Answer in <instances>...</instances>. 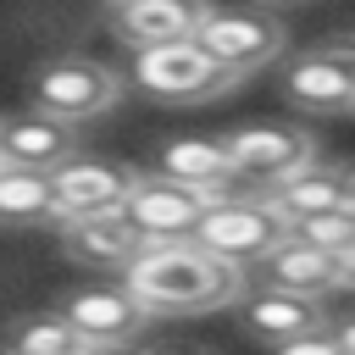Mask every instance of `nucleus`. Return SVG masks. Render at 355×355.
<instances>
[{
  "instance_id": "nucleus-10",
  "label": "nucleus",
  "mask_w": 355,
  "mask_h": 355,
  "mask_svg": "<svg viewBox=\"0 0 355 355\" xmlns=\"http://www.w3.org/2000/svg\"><path fill=\"white\" fill-rule=\"evenodd\" d=\"M55 316H61L83 344H133V338L144 333V322H150V311L128 294V283H122V288H111V283L72 288Z\"/></svg>"
},
{
  "instance_id": "nucleus-6",
  "label": "nucleus",
  "mask_w": 355,
  "mask_h": 355,
  "mask_svg": "<svg viewBox=\"0 0 355 355\" xmlns=\"http://www.w3.org/2000/svg\"><path fill=\"white\" fill-rule=\"evenodd\" d=\"M227 161L239 183L255 189H277L288 178H300L305 166H316V139L300 128H277V122H255V128H233L227 139Z\"/></svg>"
},
{
  "instance_id": "nucleus-20",
  "label": "nucleus",
  "mask_w": 355,
  "mask_h": 355,
  "mask_svg": "<svg viewBox=\"0 0 355 355\" xmlns=\"http://www.w3.org/2000/svg\"><path fill=\"white\" fill-rule=\"evenodd\" d=\"M288 233L311 239V244L327 250V255H344V250L355 244V205H333V211H322V216H311V222H300V227H288Z\"/></svg>"
},
{
  "instance_id": "nucleus-5",
  "label": "nucleus",
  "mask_w": 355,
  "mask_h": 355,
  "mask_svg": "<svg viewBox=\"0 0 355 355\" xmlns=\"http://www.w3.org/2000/svg\"><path fill=\"white\" fill-rule=\"evenodd\" d=\"M288 233V222L266 205V200H239V194H222V200H211L205 205V216H200V227H194V244L200 250H211L216 261H227V266H255L277 239Z\"/></svg>"
},
{
  "instance_id": "nucleus-23",
  "label": "nucleus",
  "mask_w": 355,
  "mask_h": 355,
  "mask_svg": "<svg viewBox=\"0 0 355 355\" xmlns=\"http://www.w3.org/2000/svg\"><path fill=\"white\" fill-rule=\"evenodd\" d=\"M338 288H355V244L338 255Z\"/></svg>"
},
{
  "instance_id": "nucleus-8",
  "label": "nucleus",
  "mask_w": 355,
  "mask_h": 355,
  "mask_svg": "<svg viewBox=\"0 0 355 355\" xmlns=\"http://www.w3.org/2000/svg\"><path fill=\"white\" fill-rule=\"evenodd\" d=\"M205 205H211V200H205L200 189L150 172V178H133V189H128V200H122V216L133 222V233H139L144 244H166V239H194Z\"/></svg>"
},
{
  "instance_id": "nucleus-3",
  "label": "nucleus",
  "mask_w": 355,
  "mask_h": 355,
  "mask_svg": "<svg viewBox=\"0 0 355 355\" xmlns=\"http://www.w3.org/2000/svg\"><path fill=\"white\" fill-rule=\"evenodd\" d=\"M116 100H122V78L94 55H55L33 72V111L67 128L100 122L105 111H116Z\"/></svg>"
},
{
  "instance_id": "nucleus-26",
  "label": "nucleus",
  "mask_w": 355,
  "mask_h": 355,
  "mask_svg": "<svg viewBox=\"0 0 355 355\" xmlns=\"http://www.w3.org/2000/svg\"><path fill=\"white\" fill-rule=\"evenodd\" d=\"M261 6H266V11H272V6H305V0H261Z\"/></svg>"
},
{
  "instance_id": "nucleus-21",
  "label": "nucleus",
  "mask_w": 355,
  "mask_h": 355,
  "mask_svg": "<svg viewBox=\"0 0 355 355\" xmlns=\"http://www.w3.org/2000/svg\"><path fill=\"white\" fill-rule=\"evenodd\" d=\"M277 355H344V349H338V338L327 327H316V333H300V338L277 344Z\"/></svg>"
},
{
  "instance_id": "nucleus-2",
  "label": "nucleus",
  "mask_w": 355,
  "mask_h": 355,
  "mask_svg": "<svg viewBox=\"0 0 355 355\" xmlns=\"http://www.w3.org/2000/svg\"><path fill=\"white\" fill-rule=\"evenodd\" d=\"M189 44L239 83V78L272 67L288 50V33H283V22L266 6H222V11H205L200 17V28H194Z\"/></svg>"
},
{
  "instance_id": "nucleus-7",
  "label": "nucleus",
  "mask_w": 355,
  "mask_h": 355,
  "mask_svg": "<svg viewBox=\"0 0 355 355\" xmlns=\"http://www.w3.org/2000/svg\"><path fill=\"white\" fill-rule=\"evenodd\" d=\"M133 89H144L150 100L166 105H194V100H216L233 89V78L222 67H211L189 39L183 44H150L133 55Z\"/></svg>"
},
{
  "instance_id": "nucleus-14",
  "label": "nucleus",
  "mask_w": 355,
  "mask_h": 355,
  "mask_svg": "<svg viewBox=\"0 0 355 355\" xmlns=\"http://www.w3.org/2000/svg\"><path fill=\"white\" fill-rule=\"evenodd\" d=\"M255 272H261L266 288H288V294H311V300H322V294L338 288V255L316 250V244L300 239V233H283V239L255 261Z\"/></svg>"
},
{
  "instance_id": "nucleus-13",
  "label": "nucleus",
  "mask_w": 355,
  "mask_h": 355,
  "mask_svg": "<svg viewBox=\"0 0 355 355\" xmlns=\"http://www.w3.org/2000/svg\"><path fill=\"white\" fill-rule=\"evenodd\" d=\"M205 11H211L205 0H111V28L133 50L183 44V39H194V28H200Z\"/></svg>"
},
{
  "instance_id": "nucleus-19",
  "label": "nucleus",
  "mask_w": 355,
  "mask_h": 355,
  "mask_svg": "<svg viewBox=\"0 0 355 355\" xmlns=\"http://www.w3.org/2000/svg\"><path fill=\"white\" fill-rule=\"evenodd\" d=\"M6 349H11V355H83L89 344H83L61 316H28V322L11 327Z\"/></svg>"
},
{
  "instance_id": "nucleus-27",
  "label": "nucleus",
  "mask_w": 355,
  "mask_h": 355,
  "mask_svg": "<svg viewBox=\"0 0 355 355\" xmlns=\"http://www.w3.org/2000/svg\"><path fill=\"white\" fill-rule=\"evenodd\" d=\"M6 355H11V349H6Z\"/></svg>"
},
{
  "instance_id": "nucleus-11",
  "label": "nucleus",
  "mask_w": 355,
  "mask_h": 355,
  "mask_svg": "<svg viewBox=\"0 0 355 355\" xmlns=\"http://www.w3.org/2000/svg\"><path fill=\"white\" fill-rule=\"evenodd\" d=\"M239 305V322H244V333L250 338H261V344H288V338H300V333H316L322 327V300H311V294H288V288H250V294H239L233 300Z\"/></svg>"
},
{
  "instance_id": "nucleus-12",
  "label": "nucleus",
  "mask_w": 355,
  "mask_h": 355,
  "mask_svg": "<svg viewBox=\"0 0 355 355\" xmlns=\"http://www.w3.org/2000/svg\"><path fill=\"white\" fill-rule=\"evenodd\" d=\"M67 155H78V133L44 111H17L0 116V166L22 172H55Z\"/></svg>"
},
{
  "instance_id": "nucleus-22",
  "label": "nucleus",
  "mask_w": 355,
  "mask_h": 355,
  "mask_svg": "<svg viewBox=\"0 0 355 355\" xmlns=\"http://www.w3.org/2000/svg\"><path fill=\"white\" fill-rule=\"evenodd\" d=\"M338 172V194H344V205H355V161H344V166H333Z\"/></svg>"
},
{
  "instance_id": "nucleus-24",
  "label": "nucleus",
  "mask_w": 355,
  "mask_h": 355,
  "mask_svg": "<svg viewBox=\"0 0 355 355\" xmlns=\"http://www.w3.org/2000/svg\"><path fill=\"white\" fill-rule=\"evenodd\" d=\"M333 338H338V349H344V355H355V316H349V322H338V327H333Z\"/></svg>"
},
{
  "instance_id": "nucleus-9",
  "label": "nucleus",
  "mask_w": 355,
  "mask_h": 355,
  "mask_svg": "<svg viewBox=\"0 0 355 355\" xmlns=\"http://www.w3.org/2000/svg\"><path fill=\"white\" fill-rule=\"evenodd\" d=\"M133 178H139V172H128V166H116V161H100V155H67V161L50 172L55 216H61V222H78V216H111V211H122Z\"/></svg>"
},
{
  "instance_id": "nucleus-25",
  "label": "nucleus",
  "mask_w": 355,
  "mask_h": 355,
  "mask_svg": "<svg viewBox=\"0 0 355 355\" xmlns=\"http://www.w3.org/2000/svg\"><path fill=\"white\" fill-rule=\"evenodd\" d=\"M83 355H150V349H133V344H89Z\"/></svg>"
},
{
  "instance_id": "nucleus-15",
  "label": "nucleus",
  "mask_w": 355,
  "mask_h": 355,
  "mask_svg": "<svg viewBox=\"0 0 355 355\" xmlns=\"http://www.w3.org/2000/svg\"><path fill=\"white\" fill-rule=\"evenodd\" d=\"M155 172H161V178H172V183L200 189L205 200H222V194L239 183L222 139H172V144L155 155Z\"/></svg>"
},
{
  "instance_id": "nucleus-4",
  "label": "nucleus",
  "mask_w": 355,
  "mask_h": 355,
  "mask_svg": "<svg viewBox=\"0 0 355 355\" xmlns=\"http://www.w3.org/2000/svg\"><path fill=\"white\" fill-rule=\"evenodd\" d=\"M283 94L294 111H311V116L355 111V33H333L300 50L283 67Z\"/></svg>"
},
{
  "instance_id": "nucleus-16",
  "label": "nucleus",
  "mask_w": 355,
  "mask_h": 355,
  "mask_svg": "<svg viewBox=\"0 0 355 355\" xmlns=\"http://www.w3.org/2000/svg\"><path fill=\"white\" fill-rule=\"evenodd\" d=\"M139 244H144V239L133 233V222H128L122 211L61 222V250H67V261H78V266H128V261L139 255Z\"/></svg>"
},
{
  "instance_id": "nucleus-17",
  "label": "nucleus",
  "mask_w": 355,
  "mask_h": 355,
  "mask_svg": "<svg viewBox=\"0 0 355 355\" xmlns=\"http://www.w3.org/2000/svg\"><path fill=\"white\" fill-rule=\"evenodd\" d=\"M261 200H266L288 227H300V222H311V216H322V211L344 205V194H338V172H333V166H305L300 178H288V183L266 189Z\"/></svg>"
},
{
  "instance_id": "nucleus-18",
  "label": "nucleus",
  "mask_w": 355,
  "mask_h": 355,
  "mask_svg": "<svg viewBox=\"0 0 355 355\" xmlns=\"http://www.w3.org/2000/svg\"><path fill=\"white\" fill-rule=\"evenodd\" d=\"M0 222H6V227L61 222V216H55V189H50V172L0 166Z\"/></svg>"
},
{
  "instance_id": "nucleus-1",
  "label": "nucleus",
  "mask_w": 355,
  "mask_h": 355,
  "mask_svg": "<svg viewBox=\"0 0 355 355\" xmlns=\"http://www.w3.org/2000/svg\"><path fill=\"white\" fill-rule=\"evenodd\" d=\"M128 294L150 316H194V311H222L244 294V272L200 250L194 239H166V244H139V255L122 266Z\"/></svg>"
}]
</instances>
